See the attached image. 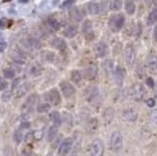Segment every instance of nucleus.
<instances>
[{"instance_id": "nucleus-15", "label": "nucleus", "mask_w": 157, "mask_h": 156, "mask_svg": "<svg viewBox=\"0 0 157 156\" xmlns=\"http://www.w3.org/2000/svg\"><path fill=\"white\" fill-rule=\"evenodd\" d=\"M51 44H52V46L54 47V48L59 50L60 52L64 53V52L67 51V44H66V42L63 39L56 38V39L52 40Z\"/></svg>"}, {"instance_id": "nucleus-14", "label": "nucleus", "mask_w": 157, "mask_h": 156, "mask_svg": "<svg viewBox=\"0 0 157 156\" xmlns=\"http://www.w3.org/2000/svg\"><path fill=\"white\" fill-rule=\"evenodd\" d=\"M122 117L126 121H130V123H133V121H136L138 118V114L134 109L132 108H128V109H125L124 112H122Z\"/></svg>"}, {"instance_id": "nucleus-1", "label": "nucleus", "mask_w": 157, "mask_h": 156, "mask_svg": "<svg viewBox=\"0 0 157 156\" xmlns=\"http://www.w3.org/2000/svg\"><path fill=\"white\" fill-rule=\"evenodd\" d=\"M125 22V17L121 13H118V15L113 16L110 20H109V28L114 33H117L121 31V29L124 27Z\"/></svg>"}, {"instance_id": "nucleus-47", "label": "nucleus", "mask_w": 157, "mask_h": 156, "mask_svg": "<svg viewBox=\"0 0 157 156\" xmlns=\"http://www.w3.org/2000/svg\"><path fill=\"white\" fill-rule=\"evenodd\" d=\"M6 48H7V44L5 42L0 43V52H3Z\"/></svg>"}, {"instance_id": "nucleus-26", "label": "nucleus", "mask_w": 157, "mask_h": 156, "mask_svg": "<svg viewBox=\"0 0 157 156\" xmlns=\"http://www.w3.org/2000/svg\"><path fill=\"white\" fill-rule=\"evenodd\" d=\"M28 90H29V86H28V84H22V85H20V86L17 88V92H16V97H17V98L22 97L23 96H25L26 93L28 92Z\"/></svg>"}, {"instance_id": "nucleus-28", "label": "nucleus", "mask_w": 157, "mask_h": 156, "mask_svg": "<svg viewBox=\"0 0 157 156\" xmlns=\"http://www.w3.org/2000/svg\"><path fill=\"white\" fill-rule=\"evenodd\" d=\"M155 22H157V8H154L149 13V15L147 18V25H152Z\"/></svg>"}, {"instance_id": "nucleus-12", "label": "nucleus", "mask_w": 157, "mask_h": 156, "mask_svg": "<svg viewBox=\"0 0 157 156\" xmlns=\"http://www.w3.org/2000/svg\"><path fill=\"white\" fill-rule=\"evenodd\" d=\"M94 53L98 58H104L108 53V47L105 43H98L94 46Z\"/></svg>"}, {"instance_id": "nucleus-53", "label": "nucleus", "mask_w": 157, "mask_h": 156, "mask_svg": "<svg viewBox=\"0 0 157 156\" xmlns=\"http://www.w3.org/2000/svg\"><path fill=\"white\" fill-rule=\"evenodd\" d=\"M8 1H11V0H3V2H8Z\"/></svg>"}, {"instance_id": "nucleus-30", "label": "nucleus", "mask_w": 157, "mask_h": 156, "mask_svg": "<svg viewBox=\"0 0 157 156\" xmlns=\"http://www.w3.org/2000/svg\"><path fill=\"white\" fill-rule=\"evenodd\" d=\"M51 109V104L49 102H44V103H40L37 105V111L38 113H47Z\"/></svg>"}, {"instance_id": "nucleus-41", "label": "nucleus", "mask_w": 157, "mask_h": 156, "mask_svg": "<svg viewBox=\"0 0 157 156\" xmlns=\"http://www.w3.org/2000/svg\"><path fill=\"white\" fill-rule=\"evenodd\" d=\"M146 82H147V85L149 87V88H154V85H155V83H154V80H153V78H151V77H147V80H146Z\"/></svg>"}, {"instance_id": "nucleus-54", "label": "nucleus", "mask_w": 157, "mask_h": 156, "mask_svg": "<svg viewBox=\"0 0 157 156\" xmlns=\"http://www.w3.org/2000/svg\"><path fill=\"white\" fill-rule=\"evenodd\" d=\"M146 1H151V0H146Z\"/></svg>"}, {"instance_id": "nucleus-35", "label": "nucleus", "mask_w": 157, "mask_h": 156, "mask_svg": "<svg viewBox=\"0 0 157 156\" xmlns=\"http://www.w3.org/2000/svg\"><path fill=\"white\" fill-rule=\"evenodd\" d=\"M98 120L97 119H92L88 124V129L91 132H94L98 129Z\"/></svg>"}, {"instance_id": "nucleus-18", "label": "nucleus", "mask_w": 157, "mask_h": 156, "mask_svg": "<svg viewBox=\"0 0 157 156\" xmlns=\"http://www.w3.org/2000/svg\"><path fill=\"white\" fill-rule=\"evenodd\" d=\"M98 96V88H95V87L89 88V89H87L86 93H85V97H86L88 101H92Z\"/></svg>"}, {"instance_id": "nucleus-4", "label": "nucleus", "mask_w": 157, "mask_h": 156, "mask_svg": "<svg viewBox=\"0 0 157 156\" xmlns=\"http://www.w3.org/2000/svg\"><path fill=\"white\" fill-rule=\"evenodd\" d=\"M44 98L45 101L49 102L51 105L57 106L61 103V96L57 89H51L44 94Z\"/></svg>"}, {"instance_id": "nucleus-38", "label": "nucleus", "mask_w": 157, "mask_h": 156, "mask_svg": "<svg viewBox=\"0 0 157 156\" xmlns=\"http://www.w3.org/2000/svg\"><path fill=\"white\" fill-rule=\"evenodd\" d=\"M1 97H2L3 101H9L12 97V91H6L5 90V92L3 93Z\"/></svg>"}, {"instance_id": "nucleus-34", "label": "nucleus", "mask_w": 157, "mask_h": 156, "mask_svg": "<svg viewBox=\"0 0 157 156\" xmlns=\"http://www.w3.org/2000/svg\"><path fill=\"white\" fill-rule=\"evenodd\" d=\"M23 140V133L21 132V129L16 130L13 133V141H15L16 144H20Z\"/></svg>"}, {"instance_id": "nucleus-24", "label": "nucleus", "mask_w": 157, "mask_h": 156, "mask_svg": "<svg viewBox=\"0 0 157 156\" xmlns=\"http://www.w3.org/2000/svg\"><path fill=\"white\" fill-rule=\"evenodd\" d=\"M30 75L32 77H37V76H40V74H42L43 72V69H42V67H40L39 64H34L32 67H31V69H30Z\"/></svg>"}, {"instance_id": "nucleus-10", "label": "nucleus", "mask_w": 157, "mask_h": 156, "mask_svg": "<svg viewBox=\"0 0 157 156\" xmlns=\"http://www.w3.org/2000/svg\"><path fill=\"white\" fill-rule=\"evenodd\" d=\"M82 75L87 80H93L97 77L98 75V67L94 65H90L87 67H85L83 72H82Z\"/></svg>"}, {"instance_id": "nucleus-44", "label": "nucleus", "mask_w": 157, "mask_h": 156, "mask_svg": "<svg viewBox=\"0 0 157 156\" xmlns=\"http://www.w3.org/2000/svg\"><path fill=\"white\" fill-rule=\"evenodd\" d=\"M155 104H156V102H155V100H154L153 98H148V99L147 100V105L149 108L154 107Z\"/></svg>"}, {"instance_id": "nucleus-3", "label": "nucleus", "mask_w": 157, "mask_h": 156, "mask_svg": "<svg viewBox=\"0 0 157 156\" xmlns=\"http://www.w3.org/2000/svg\"><path fill=\"white\" fill-rule=\"evenodd\" d=\"M145 93H146V91H145L144 86L140 83L133 84L130 87V89H129V94H130L133 99L137 100V101H140L143 99V97L145 96Z\"/></svg>"}, {"instance_id": "nucleus-40", "label": "nucleus", "mask_w": 157, "mask_h": 156, "mask_svg": "<svg viewBox=\"0 0 157 156\" xmlns=\"http://www.w3.org/2000/svg\"><path fill=\"white\" fill-rule=\"evenodd\" d=\"M31 127V124L29 121H22L19 125V129H28Z\"/></svg>"}, {"instance_id": "nucleus-42", "label": "nucleus", "mask_w": 157, "mask_h": 156, "mask_svg": "<svg viewBox=\"0 0 157 156\" xmlns=\"http://www.w3.org/2000/svg\"><path fill=\"white\" fill-rule=\"evenodd\" d=\"M34 135H35V139L36 140H40L44 136V131H42V130L36 131V132H34Z\"/></svg>"}, {"instance_id": "nucleus-32", "label": "nucleus", "mask_w": 157, "mask_h": 156, "mask_svg": "<svg viewBox=\"0 0 157 156\" xmlns=\"http://www.w3.org/2000/svg\"><path fill=\"white\" fill-rule=\"evenodd\" d=\"M47 24H48V26L54 31H57L60 28V24L57 21V19L53 18V17H49L48 19H47Z\"/></svg>"}, {"instance_id": "nucleus-19", "label": "nucleus", "mask_w": 157, "mask_h": 156, "mask_svg": "<svg viewBox=\"0 0 157 156\" xmlns=\"http://www.w3.org/2000/svg\"><path fill=\"white\" fill-rule=\"evenodd\" d=\"M115 117V110L112 107H108L104 110L103 113V120L104 123H111Z\"/></svg>"}, {"instance_id": "nucleus-9", "label": "nucleus", "mask_w": 157, "mask_h": 156, "mask_svg": "<svg viewBox=\"0 0 157 156\" xmlns=\"http://www.w3.org/2000/svg\"><path fill=\"white\" fill-rule=\"evenodd\" d=\"M82 33L86 40H92L94 38V33L93 29V23L91 20H85L82 25Z\"/></svg>"}, {"instance_id": "nucleus-36", "label": "nucleus", "mask_w": 157, "mask_h": 156, "mask_svg": "<svg viewBox=\"0 0 157 156\" xmlns=\"http://www.w3.org/2000/svg\"><path fill=\"white\" fill-rule=\"evenodd\" d=\"M34 140H35V135H34V132H32V131L28 132L24 136V142L27 145H30L31 143H33Z\"/></svg>"}, {"instance_id": "nucleus-50", "label": "nucleus", "mask_w": 157, "mask_h": 156, "mask_svg": "<svg viewBox=\"0 0 157 156\" xmlns=\"http://www.w3.org/2000/svg\"><path fill=\"white\" fill-rule=\"evenodd\" d=\"M7 26L6 20L5 19H0V29H4Z\"/></svg>"}, {"instance_id": "nucleus-22", "label": "nucleus", "mask_w": 157, "mask_h": 156, "mask_svg": "<svg viewBox=\"0 0 157 156\" xmlns=\"http://www.w3.org/2000/svg\"><path fill=\"white\" fill-rule=\"evenodd\" d=\"M70 16L73 20H75V21H77V22L81 21L82 18H83V13H82L81 10H79L78 8L71 9L70 12Z\"/></svg>"}, {"instance_id": "nucleus-31", "label": "nucleus", "mask_w": 157, "mask_h": 156, "mask_svg": "<svg viewBox=\"0 0 157 156\" xmlns=\"http://www.w3.org/2000/svg\"><path fill=\"white\" fill-rule=\"evenodd\" d=\"M124 8H125V12L128 13V15H133V13H135V11H136L135 3L132 1V0H126Z\"/></svg>"}, {"instance_id": "nucleus-51", "label": "nucleus", "mask_w": 157, "mask_h": 156, "mask_svg": "<svg viewBox=\"0 0 157 156\" xmlns=\"http://www.w3.org/2000/svg\"><path fill=\"white\" fill-rule=\"evenodd\" d=\"M137 30H138V32L136 33V35H137V37H140V35H141V32H142V25H141V23H138V26H137Z\"/></svg>"}, {"instance_id": "nucleus-52", "label": "nucleus", "mask_w": 157, "mask_h": 156, "mask_svg": "<svg viewBox=\"0 0 157 156\" xmlns=\"http://www.w3.org/2000/svg\"><path fill=\"white\" fill-rule=\"evenodd\" d=\"M152 1H153L154 4H157V0H152Z\"/></svg>"}, {"instance_id": "nucleus-33", "label": "nucleus", "mask_w": 157, "mask_h": 156, "mask_svg": "<svg viewBox=\"0 0 157 156\" xmlns=\"http://www.w3.org/2000/svg\"><path fill=\"white\" fill-rule=\"evenodd\" d=\"M121 0H111L110 4H109V7L112 11H119L121 8Z\"/></svg>"}, {"instance_id": "nucleus-49", "label": "nucleus", "mask_w": 157, "mask_h": 156, "mask_svg": "<svg viewBox=\"0 0 157 156\" xmlns=\"http://www.w3.org/2000/svg\"><path fill=\"white\" fill-rule=\"evenodd\" d=\"M153 40L155 43H157V24L154 27V30H153Z\"/></svg>"}, {"instance_id": "nucleus-29", "label": "nucleus", "mask_w": 157, "mask_h": 156, "mask_svg": "<svg viewBox=\"0 0 157 156\" xmlns=\"http://www.w3.org/2000/svg\"><path fill=\"white\" fill-rule=\"evenodd\" d=\"M57 134H58V128H57V125H52L49 127V129H48V132H47V140H48L49 142L53 141L54 139L56 138L57 136Z\"/></svg>"}, {"instance_id": "nucleus-25", "label": "nucleus", "mask_w": 157, "mask_h": 156, "mask_svg": "<svg viewBox=\"0 0 157 156\" xmlns=\"http://www.w3.org/2000/svg\"><path fill=\"white\" fill-rule=\"evenodd\" d=\"M49 119L51 120L52 123L55 125H57V126L60 125L61 123H62V118H61V115L57 111H52L49 114Z\"/></svg>"}, {"instance_id": "nucleus-43", "label": "nucleus", "mask_w": 157, "mask_h": 156, "mask_svg": "<svg viewBox=\"0 0 157 156\" xmlns=\"http://www.w3.org/2000/svg\"><path fill=\"white\" fill-rule=\"evenodd\" d=\"M103 66H104V70L107 71V72H111L112 70H113V64H112V62L110 63V65H107V61L106 62L103 64Z\"/></svg>"}, {"instance_id": "nucleus-13", "label": "nucleus", "mask_w": 157, "mask_h": 156, "mask_svg": "<svg viewBox=\"0 0 157 156\" xmlns=\"http://www.w3.org/2000/svg\"><path fill=\"white\" fill-rule=\"evenodd\" d=\"M147 66L151 71L152 72L157 71V55L156 54L154 53L148 54V56L147 58Z\"/></svg>"}, {"instance_id": "nucleus-21", "label": "nucleus", "mask_w": 157, "mask_h": 156, "mask_svg": "<svg viewBox=\"0 0 157 156\" xmlns=\"http://www.w3.org/2000/svg\"><path fill=\"white\" fill-rule=\"evenodd\" d=\"M13 60L18 64H23L25 61V54L20 50H15L12 54Z\"/></svg>"}, {"instance_id": "nucleus-23", "label": "nucleus", "mask_w": 157, "mask_h": 156, "mask_svg": "<svg viewBox=\"0 0 157 156\" xmlns=\"http://www.w3.org/2000/svg\"><path fill=\"white\" fill-rule=\"evenodd\" d=\"M71 79L72 82L77 85V86H80V83H81V80H82V74L79 70H72L71 73Z\"/></svg>"}, {"instance_id": "nucleus-7", "label": "nucleus", "mask_w": 157, "mask_h": 156, "mask_svg": "<svg viewBox=\"0 0 157 156\" xmlns=\"http://www.w3.org/2000/svg\"><path fill=\"white\" fill-rule=\"evenodd\" d=\"M39 101V96L37 93H32L26 98L25 102L22 106V110L24 113H29L33 110L34 106H36Z\"/></svg>"}, {"instance_id": "nucleus-20", "label": "nucleus", "mask_w": 157, "mask_h": 156, "mask_svg": "<svg viewBox=\"0 0 157 156\" xmlns=\"http://www.w3.org/2000/svg\"><path fill=\"white\" fill-rule=\"evenodd\" d=\"M77 32H78V30H77V27L76 26L70 25V26H67V28H66L64 34H65V36L67 38L72 39V38H74V37L77 35Z\"/></svg>"}, {"instance_id": "nucleus-46", "label": "nucleus", "mask_w": 157, "mask_h": 156, "mask_svg": "<svg viewBox=\"0 0 157 156\" xmlns=\"http://www.w3.org/2000/svg\"><path fill=\"white\" fill-rule=\"evenodd\" d=\"M19 78H17V79H15L13 81V84H12V90H15L16 88L18 86V83H19Z\"/></svg>"}, {"instance_id": "nucleus-17", "label": "nucleus", "mask_w": 157, "mask_h": 156, "mask_svg": "<svg viewBox=\"0 0 157 156\" xmlns=\"http://www.w3.org/2000/svg\"><path fill=\"white\" fill-rule=\"evenodd\" d=\"M21 43L23 44V45H25L26 47H28V48H31V49H37L40 47V40H38L37 39H34V38L22 40Z\"/></svg>"}, {"instance_id": "nucleus-6", "label": "nucleus", "mask_w": 157, "mask_h": 156, "mask_svg": "<svg viewBox=\"0 0 157 156\" xmlns=\"http://www.w3.org/2000/svg\"><path fill=\"white\" fill-rule=\"evenodd\" d=\"M104 153V145L103 142L97 139L92 142L90 146V154L94 156H100Z\"/></svg>"}, {"instance_id": "nucleus-5", "label": "nucleus", "mask_w": 157, "mask_h": 156, "mask_svg": "<svg viewBox=\"0 0 157 156\" xmlns=\"http://www.w3.org/2000/svg\"><path fill=\"white\" fill-rule=\"evenodd\" d=\"M124 60H125V63L128 67H133V65L135 64V61H136V50H135V47L128 44L125 48H124Z\"/></svg>"}, {"instance_id": "nucleus-27", "label": "nucleus", "mask_w": 157, "mask_h": 156, "mask_svg": "<svg viewBox=\"0 0 157 156\" xmlns=\"http://www.w3.org/2000/svg\"><path fill=\"white\" fill-rule=\"evenodd\" d=\"M99 10H100V8H99L98 4L94 3V2L88 4V12L92 16H97L98 13H99Z\"/></svg>"}, {"instance_id": "nucleus-2", "label": "nucleus", "mask_w": 157, "mask_h": 156, "mask_svg": "<svg viewBox=\"0 0 157 156\" xmlns=\"http://www.w3.org/2000/svg\"><path fill=\"white\" fill-rule=\"evenodd\" d=\"M122 134L119 131H114L111 134L110 140H109V146H110V150L113 151H119L121 146H122Z\"/></svg>"}, {"instance_id": "nucleus-48", "label": "nucleus", "mask_w": 157, "mask_h": 156, "mask_svg": "<svg viewBox=\"0 0 157 156\" xmlns=\"http://www.w3.org/2000/svg\"><path fill=\"white\" fill-rule=\"evenodd\" d=\"M74 2V0H66V1L63 3V5H62V7H67V6H70V5H71L72 3Z\"/></svg>"}, {"instance_id": "nucleus-37", "label": "nucleus", "mask_w": 157, "mask_h": 156, "mask_svg": "<svg viewBox=\"0 0 157 156\" xmlns=\"http://www.w3.org/2000/svg\"><path fill=\"white\" fill-rule=\"evenodd\" d=\"M3 74H4L5 78H7V79H12L15 77V71H13V70H12V69H5L3 70Z\"/></svg>"}, {"instance_id": "nucleus-16", "label": "nucleus", "mask_w": 157, "mask_h": 156, "mask_svg": "<svg viewBox=\"0 0 157 156\" xmlns=\"http://www.w3.org/2000/svg\"><path fill=\"white\" fill-rule=\"evenodd\" d=\"M125 76V70L121 67H118L117 69L115 70L114 72V77H115V81L117 83L118 86H121L122 82H124V79Z\"/></svg>"}, {"instance_id": "nucleus-39", "label": "nucleus", "mask_w": 157, "mask_h": 156, "mask_svg": "<svg viewBox=\"0 0 157 156\" xmlns=\"http://www.w3.org/2000/svg\"><path fill=\"white\" fill-rule=\"evenodd\" d=\"M8 88V82L4 80L2 77H0V91H5Z\"/></svg>"}, {"instance_id": "nucleus-45", "label": "nucleus", "mask_w": 157, "mask_h": 156, "mask_svg": "<svg viewBox=\"0 0 157 156\" xmlns=\"http://www.w3.org/2000/svg\"><path fill=\"white\" fill-rule=\"evenodd\" d=\"M151 120L153 121L154 124H157V110L151 112Z\"/></svg>"}, {"instance_id": "nucleus-11", "label": "nucleus", "mask_w": 157, "mask_h": 156, "mask_svg": "<svg viewBox=\"0 0 157 156\" xmlns=\"http://www.w3.org/2000/svg\"><path fill=\"white\" fill-rule=\"evenodd\" d=\"M72 139L71 138H67L65 139L62 143H61L59 150H58V154L59 155H66L69 153V151L71 150V148L72 146Z\"/></svg>"}, {"instance_id": "nucleus-8", "label": "nucleus", "mask_w": 157, "mask_h": 156, "mask_svg": "<svg viewBox=\"0 0 157 156\" xmlns=\"http://www.w3.org/2000/svg\"><path fill=\"white\" fill-rule=\"evenodd\" d=\"M59 87H60L61 92L63 93V96L66 98H70L75 93V88H74L70 82H67V81H61Z\"/></svg>"}]
</instances>
